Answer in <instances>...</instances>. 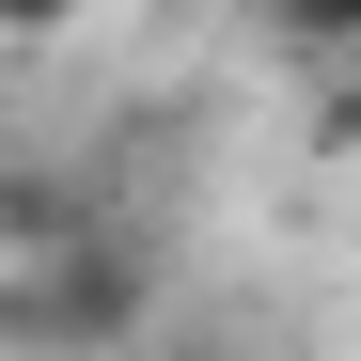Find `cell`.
<instances>
[{
	"instance_id": "6da1fadb",
	"label": "cell",
	"mask_w": 361,
	"mask_h": 361,
	"mask_svg": "<svg viewBox=\"0 0 361 361\" xmlns=\"http://www.w3.org/2000/svg\"><path fill=\"white\" fill-rule=\"evenodd\" d=\"M142 330H157V252L110 220H47V267L0 298V345H110L126 361Z\"/></svg>"
},
{
	"instance_id": "7a4b0ae2",
	"label": "cell",
	"mask_w": 361,
	"mask_h": 361,
	"mask_svg": "<svg viewBox=\"0 0 361 361\" xmlns=\"http://www.w3.org/2000/svg\"><path fill=\"white\" fill-rule=\"evenodd\" d=\"M283 32L298 47H361V0H283Z\"/></svg>"
},
{
	"instance_id": "3957f363",
	"label": "cell",
	"mask_w": 361,
	"mask_h": 361,
	"mask_svg": "<svg viewBox=\"0 0 361 361\" xmlns=\"http://www.w3.org/2000/svg\"><path fill=\"white\" fill-rule=\"evenodd\" d=\"M79 0H0V47H32V32H63Z\"/></svg>"
},
{
	"instance_id": "277c9868",
	"label": "cell",
	"mask_w": 361,
	"mask_h": 361,
	"mask_svg": "<svg viewBox=\"0 0 361 361\" xmlns=\"http://www.w3.org/2000/svg\"><path fill=\"white\" fill-rule=\"evenodd\" d=\"M16 361H110V345H16Z\"/></svg>"
},
{
	"instance_id": "5b68a950",
	"label": "cell",
	"mask_w": 361,
	"mask_h": 361,
	"mask_svg": "<svg viewBox=\"0 0 361 361\" xmlns=\"http://www.w3.org/2000/svg\"><path fill=\"white\" fill-rule=\"evenodd\" d=\"M173 361H220V345H173Z\"/></svg>"
}]
</instances>
